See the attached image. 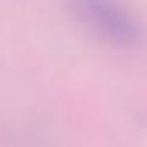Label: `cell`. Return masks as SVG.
I'll return each mask as SVG.
<instances>
[{
    "label": "cell",
    "mask_w": 147,
    "mask_h": 147,
    "mask_svg": "<svg viewBox=\"0 0 147 147\" xmlns=\"http://www.w3.org/2000/svg\"><path fill=\"white\" fill-rule=\"evenodd\" d=\"M75 18L107 43L134 45L141 39L140 26L117 0H69Z\"/></svg>",
    "instance_id": "1"
}]
</instances>
